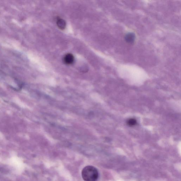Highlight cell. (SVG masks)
<instances>
[{
  "label": "cell",
  "instance_id": "cell-1",
  "mask_svg": "<svg viewBox=\"0 0 181 181\" xmlns=\"http://www.w3.org/2000/svg\"><path fill=\"white\" fill-rule=\"evenodd\" d=\"M82 176L86 181H95L99 176L98 170L96 168L91 166L85 167L82 171Z\"/></svg>",
  "mask_w": 181,
  "mask_h": 181
},
{
  "label": "cell",
  "instance_id": "cell-2",
  "mask_svg": "<svg viewBox=\"0 0 181 181\" xmlns=\"http://www.w3.org/2000/svg\"><path fill=\"white\" fill-rule=\"evenodd\" d=\"M75 61V57L71 53H68L64 57L63 61L65 64L70 65L73 64Z\"/></svg>",
  "mask_w": 181,
  "mask_h": 181
},
{
  "label": "cell",
  "instance_id": "cell-3",
  "mask_svg": "<svg viewBox=\"0 0 181 181\" xmlns=\"http://www.w3.org/2000/svg\"><path fill=\"white\" fill-rule=\"evenodd\" d=\"M135 35L133 33H129L125 36V40L129 44H133L135 40Z\"/></svg>",
  "mask_w": 181,
  "mask_h": 181
},
{
  "label": "cell",
  "instance_id": "cell-4",
  "mask_svg": "<svg viewBox=\"0 0 181 181\" xmlns=\"http://www.w3.org/2000/svg\"><path fill=\"white\" fill-rule=\"evenodd\" d=\"M56 23L58 27L61 30H64L66 26V23L65 20L59 17L57 18Z\"/></svg>",
  "mask_w": 181,
  "mask_h": 181
},
{
  "label": "cell",
  "instance_id": "cell-5",
  "mask_svg": "<svg viewBox=\"0 0 181 181\" xmlns=\"http://www.w3.org/2000/svg\"><path fill=\"white\" fill-rule=\"evenodd\" d=\"M127 123L129 126H135L137 124V121L135 119L131 118L127 121Z\"/></svg>",
  "mask_w": 181,
  "mask_h": 181
}]
</instances>
